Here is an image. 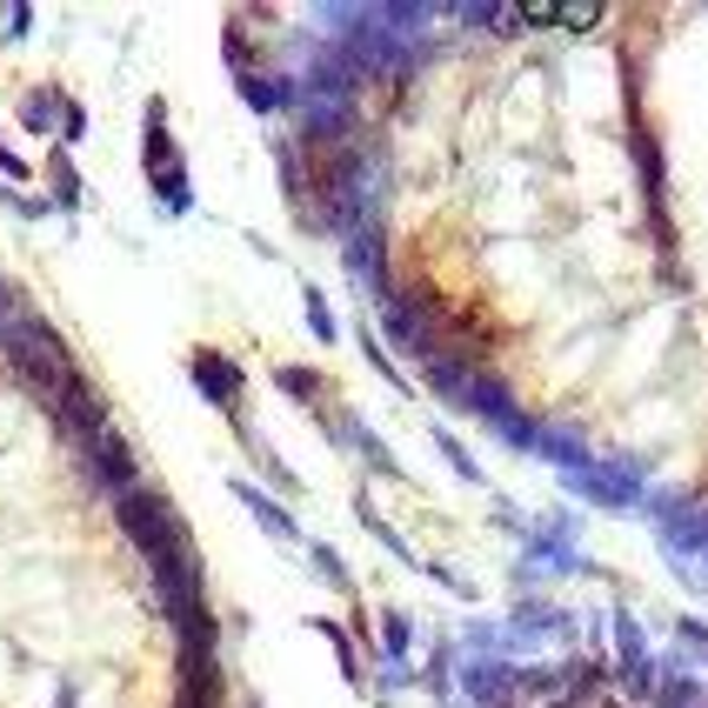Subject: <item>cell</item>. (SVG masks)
<instances>
[{
    "mask_svg": "<svg viewBox=\"0 0 708 708\" xmlns=\"http://www.w3.org/2000/svg\"><path fill=\"white\" fill-rule=\"evenodd\" d=\"M128 528L147 542V549H167V542H181V521H174L161 501H128Z\"/></svg>",
    "mask_w": 708,
    "mask_h": 708,
    "instance_id": "6da1fadb",
    "label": "cell"
}]
</instances>
